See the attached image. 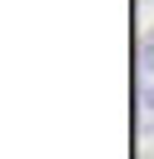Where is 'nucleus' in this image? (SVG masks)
<instances>
[{
	"instance_id": "nucleus-1",
	"label": "nucleus",
	"mask_w": 154,
	"mask_h": 159,
	"mask_svg": "<svg viewBox=\"0 0 154 159\" xmlns=\"http://www.w3.org/2000/svg\"><path fill=\"white\" fill-rule=\"evenodd\" d=\"M134 104H139V144H154V70H144V65H139Z\"/></svg>"
},
{
	"instance_id": "nucleus-2",
	"label": "nucleus",
	"mask_w": 154,
	"mask_h": 159,
	"mask_svg": "<svg viewBox=\"0 0 154 159\" xmlns=\"http://www.w3.org/2000/svg\"><path fill=\"white\" fill-rule=\"evenodd\" d=\"M139 65H144V70H154V35L144 40V50H139Z\"/></svg>"
}]
</instances>
